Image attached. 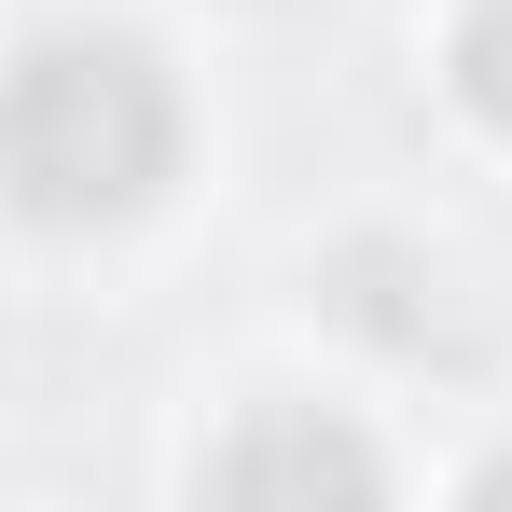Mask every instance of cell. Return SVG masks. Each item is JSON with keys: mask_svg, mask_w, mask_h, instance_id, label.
Instances as JSON below:
<instances>
[{"mask_svg": "<svg viewBox=\"0 0 512 512\" xmlns=\"http://www.w3.org/2000/svg\"><path fill=\"white\" fill-rule=\"evenodd\" d=\"M180 167V97L125 28H56L0 70V194L56 236L153 208Z\"/></svg>", "mask_w": 512, "mask_h": 512, "instance_id": "6da1fadb", "label": "cell"}, {"mask_svg": "<svg viewBox=\"0 0 512 512\" xmlns=\"http://www.w3.org/2000/svg\"><path fill=\"white\" fill-rule=\"evenodd\" d=\"M208 485H222V499H319V485H333V499H374L388 471H374V443L333 429V416H250L208 457Z\"/></svg>", "mask_w": 512, "mask_h": 512, "instance_id": "7a4b0ae2", "label": "cell"}, {"mask_svg": "<svg viewBox=\"0 0 512 512\" xmlns=\"http://www.w3.org/2000/svg\"><path fill=\"white\" fill-rule=\"evenodd\" d=\"M457 97L512 139V0H471L457 14Z\"/></svg>", "mask_w": 512, "mask_h": 512, "instance_id": "3957f363", "label": "cell"}, {"mask_svg": "<svg viewBox=\"0 0 512 512\" xmlns=\"http://www.w3.org/2000/svg\"><path fill=\"white\" fill-rule=\"evenodd\" d=\"M485 499H512V457H499V471H485Z\"/></svg>", "mask_w": 512, "mask_h": 512, "instance_id": "277c9868", "label": "cell"}]
</instances>
